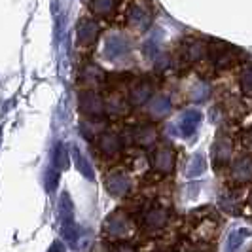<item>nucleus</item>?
I'll return each mask as SVG.
<instances>
[{
	"mask_svg": "<svg viewBox=\"0 0 252 252\" xmlns=\"http://www.w3.org/2000/svg\"><path fill=\"white\" fill-rule=\"evenodd\" d=\"M102 133V124H91L89 118L86 122H82V135L91 139V135H99Z\"/></svg>",
	"mask_w": 252,
	"mask_h": 252,
	"instance_id": "nucleus-29",
	"label": "nucleus"
},
{
	"mask_svg": "<svg viewBox=\"0 0 252 252\" xmlns=\"http://www.w3.org/2000/svg\"><path fill=\"white\" fill-rule=\"evenodd\" d=\"M239 86H241V89H243V93H245V95L252 97V64H247V66L241 70Z\"/></svg>",
	"mask_w": 252,
	"mask_h": 252,
	"instance_id": "nucleus-28",
	"label": "nucleus"
},
{
	"mask_svg": "<svg viewBox=\"0 0 252 252\" xmlns=\"http://www.w3.org/2000/svg\"><path fill=\"white\" fill-rule=\"evenodd\" d=\"M59 184V171L57 169H48L46 171V189L53 191Z\"/></svg>",
	"mask_w": 252,
	"mask_h": 252,
	"instance_id": "nucleus-31",
	"label": "nucleus"
},
{
	"mask_svg": "<svg viewBox=\"0 0 252 252\" xmlns=\"http://www.w3.org/2000/svg\"><path fill=\"white\" fill-rule=\"evenodd\" d=\"M175 161H177V154L171 146H158L152 154V167L159 175H169L175 169Z\"/></svg>",
	"mask_w": 252,
	"mask_h": 252,
	"instance_id": "nucleus-6",
	"label": "nucleus"
},
{
	"mask_svg": "<svg viewBox=\"0 0 252 252\" xmlns=\"http://www.w3.org/2000/svg\"><path fill=\"white\" fill-rule=\"evenodd\" d=\"M148 114L154 120H163L171 114V101L165 95H156L148 99Z\"/></svg>",
	"mask_w": 252,
	"mask_h": 252,
	"instance_id": "nucleus-15",
	"label": "nucleus"
},
{
	"mask_svg": "<svg viewBox=\"0 0 252 252\" xmlns=\"http://www.w3.org/2000/svg\"><path fill=\"white\" fill-rule=\"evenodd\" d=\"M220 207L227 213H237L239 211V201L235 199V195H224L220 199Z\"/></svg>",
	"mask_w": 252,
	"mask_h": 252,
	"instance_id": "nucleus-30",
	"label": "nucleus"
},
{
	"mask_svg": "<svg viewBox=\"0 0 252 252\" xmlns=\"http://www.w3.org/2000/svg\"><path fill=\"white\" fill-rule=\"evenodd\" d=\"M167 220H169V211L161 205H154L144 215V226L148 229H159L167 224Z\"/></svg>",
	"mask_w": 252,
	"mask_h": 252,
	"instance_id": "nucleus-12",
	"label": "nucleus"
},
{
	"mask_svg": "<svg viewBox=\"0 0 252 252\" xmlns=\"http://www.w3.org/2000/svg\"><path fill=\"white\" fill-rule=\"evenodd\" d=\"M59 218H61V224L74 222V205L66 191H63V195L59 197Z\"/></svg>",
	"mask_w": 252,
	"mask_h": 252,
	"instance_id": "nucleus-22",
	"label": "nucleus"
},
{
	"mask_svg": "<svg viewBox=\"0 0 252 252\" xmlns=\"http://www.w3.org/2000/svg\"><path fill=\"white\" fill-rule=\"evenodd\" d=\"M209 95H211V88H209V84H205V82L193 84L188 91L189 102H205L209 99Z\"/></svg>",
	"mask_w": 252,
	"mask_h": 252,
	"instance_id": "nucleus-26",
	"label": "nucleus"
},
{
	"mask_svg": "<svg viewBox=\"0 0 252 252\" xmlns=\"http://www.w3.org/2000/svg\"><path fill=\"white\" fill-rule=\"evenodd\" d=\"M53 165L57 171H66L70 165V156H68V150L63 142H57L53 148Z\"/></svg>",
	"mask_w": 252,
	"mask_h": 252,
	"instance_id": "nucleus-23",
	"label": "nucleus"
},
{
	"mask_svg": "<svg viewBox=\"0 0 252 252\" xmlns=\"http://www.w3.org/2000/svg\"><path fill=\"white\" fill-rule=\"evenodd\" d=\"M207 53H209V57L215 63L216 68H226V66H231L235 63V48L222 42V40L211 42L207 48Z\"/></svg>",
	"mask_w": 252,
	"mask_h": 252,
	"instance_id": "nucleus-3",
	"label": "nucleus"
},
{
	"mask_svg": "<svg viewBox=\"0 0 252 252\" xmlns=\"http://www.w3.org/2000/svg\"><path fill=\"white\" fill-rule=\"evenodd\" d=\"M80 80H82V82H84V86H88V88H97V86L104 84V80H106V72L102 70L99 64L88 63L84 68H82Z\"/></svg>",
	"mask_w": 252,
	"mask_h": 252,
	"instance_id": "nucleus-11",
	"label": "nucleus"
},
{
	"mask_svg": "<svg viewBox=\"0 0 252 252\" xmlns=\"http://www.w3.org/2000/svg\"><path fill=\"white\" fill-rule=\"evenodd\" d=\"M205 169H207V159H205V156H203V154H193V156L189 158L188 169H186V177L188 178L199 177V175L205 173Z\"/></svg>",
	"mask_w": 252,
	"mask_h": 252,
	"instance_id": "nucleus-25",
	"label": "nucleus"
},
{
	"mask_svg": "<svg viewBox=\"0 0 252 252\" xmlns=\"http://www.w3.org/2000/svg\"><path fill=\"white\" fill-rule=\"evenodd\" d=\"M102 229H104V235L110 237V239L122 241L127 239L133 231V224L129 220V216L124 213V211H114L112 215L106 216L104 224H102Z\"/></svg>",
	"mask_w": 252,
	"mask_h": 252,
	"instance_id": "nucleus-1",
	"label": "nucleus"
},
{
	"mask_svg": "<svg viewBox=\"0 0 252 252\" xmlns=\"http://www.w3.org/2000/svg\"><path fill=\"white\" fill-rule=\"evenodd\" d=\"M116 8H118V0H91V2H89L91 13H93L95 17H102V19L114 15Z\"/></svg>",
	"mask_w": 252,
	"mask_h": 252,
	"instance_id": "nucleus-20",
	"label": "nucleus"
},
{
	"mask_svg": "<svg viewBox=\"0 0 252 252\" xmlns=\"http://www.w3.org/2000/svg\"><path fill=\"white\" fill-rule=\"evenodd\" d=\"M201 124V112L199 110H186V112L182 114V118H180V131H182V135H193L195 131H197V127Z\"/></svg>",
	"mask_w": 252,
	"mask_h": 252,
	"instance_id": "nucleus-18",
	"label": "nucleus"
},
{
	"mask_svg": "<svg viewBox=\"0 0 252 252\" xmlns=\"http://www.w3.org/2000/svg\"><path fill=\"white\" fill-rule=\"evenodd\" d=\"M205 53H207V48H205V44H203L201 40H195V38L184 40V44H182V57L186 61L195 63V61H199V59L205 57Z\"/></svg>",
	"mask_w": 252,
	"mask_h": 252,
	"instance_id": "nucleus-13",
	"label": "nucleus"
},
{
	"mask_svg": "<svg viewBox=\"0 0 252 252\" xmlns=\"http://www.w3.org/2000/svg\"><path fill=\"white\" fill-rule=\"evenodd\" d=\"M72 158H74L76 169H78V171H80L84 177L88 178V180H93V178H95L93 167H91V163L88 161V158H86L82 152L78 150V146H74V150H72Z\"/></svg>",
	"mask_w": 252,
	"mask_h": 252,
	"instance_id": "nucleus-24",
	"label": "nucleus"
},
{
	"mask_svg": "<svg viewBox=\"0 0 252 252\" xmlns=\"http://www.w3.org/2000/svg\"><path fill=\"white\" fill-rule=\"evenodd\" d=\"M251 235H252V231H251V229H247V227H237V229H233V231L229 233V237H227L226 252L239 251V247L245 243V241L249 239Z\"/></svg>",
	"mask_w": 252,
	"mask_h": 252,
	"instance_id": "nucleus-21",
	"label": "nucleus"
},
{
	"mask_svg": "<svg viewBox=\"0 0 252 252\" xmlns=\"http://www.w3.org/2000/svg\"><path fill=\"white\" fill-rule=\"evenodd\" d=\"M104 57L106 59H122L124 55L129 53V42H127V38L120 36V34H112V36H108L104 40Z\"/></svg>",
	"mask_w": 252,
	"mask_h": 252,
	"instance_id": "nucleus-9",
	"label": "nucleus"
},
{
	"mask_svg": "<svg viewBox=\"0 0 252 252\" xmlns=\"http://www.w3.org/2000/svg\"><path fill=\"white\" fill-rule=\"evenodd\" d=\"M152 97V86L148 82H137L133 84L129 89V99L127 102L133 106H142L144 102H148V99Z\"/></svg>",
	"mask_w": 252,
	"mask_h": 252,
	"instance_id": "nucleus-14",
	"label": "nucleus"
},
{
	"mask_svg": "<svg viewBox=\"0 0 252 252\" xmlns=\"http://www.w3.org/2000/svg\"><path fill=\"white\" fill-rule=\"evenodd\" d=\"M127 112H129V102L122 95L114 93L108 99H104V114L112 118H120V116H126Z\"/></svg>",
	"mask_w": 252,
	"mask_h": 252,
	"instance_id": "nucleus-16",
	"label": "nucleus"
},
{
	"mask_svg": "<svg viewBox=\"0 0 252 252\" xmlns=\"http://www.w3.org/2000/svg\"><path fill=\"white\" fill-rule=\"evenodd\" d=\"M97 148L101 152L102 156L106 158H114L118 156L122 148H124V142H122V137L114 131H102L97 139Z\"/></svg>",
	"mask_w": 252,
	"mask_h": 252,
	"instance_id": "nucleus-8",
	"label": "nucleus"
},
{
	"mask_svg": "<svg viewBox=\"0 0 252 252\" xmlns=\"http://www.w3.org/2000/svg\"><path fill=\"white\" fill-rule=\"evenodd\" d=\"M104 188L112 197H124L131 189V178L124 171H110L104 178Z\"/></svg>",
	"mask_w": 252,
	"mask_h": 252,
	"instance_id": "nucleus-7",
	"label": "nucleus"
},
{
	"mask_svg": "<svg viewBox=\"0 0 252 252\" xmlns=\"http://www.w3.org/2000/svg\"><path fill=\"white\" fill-rule=\"evenodd\" d=\"M101 34V25L91 19V17H84L78 21L76 27V42L82 46V48H89L97 42V38Z\"/></svg>",
	"mask_w": 252,
	"mask_h": 252,
	"instance_id": "nucleus-5",
	"label": "nucleus"
},
{
	"mask_svg": "<svg viewBox=\"0 0 252 252\" xmlns=\"http://www.w3.org/2000/svg\"><path fill=\"white\" fill-rule=\"evenodd\" d=\"M78 108L89 120H99L104 116V99L95 89H82L78 93Z\"/></svg>",
	"mask_w": 252,
	"mask_h": 252,
	"instance_id": "nucleus-2",
	"label": "nucleus"
},
{
	"mask_svg": "<svg viewBox=\"0 0 252 252\" xmlns=\"http://www.w3.org/2000/svg\"><path fill=\"white\" fill-rule=\"evenodd\" d=\"M231 177L235 182H249L252 180V156H243L233 165Z\"/></svg>",
	"mask_w": 252,
	"mask_h": 252,
	"instance_id": "nucleus-17",
	"label": "nucleus"
},
{
	"mask_svg": "<svg viewBox=\"0 0 252 252\" xmlns=\"http://www.w3.org/2000/svg\"><path fill=\"white\" fill-rule=\"evenodd\" d=\"M251 207H252V197H251Z\"/></svg>",
	"mask_w": 252,
	"mask_h": 252,
	"instance_id": "nucleus-34",
	"label": "nucleus"
},
{
	"mask_svg": "<svg viewBox=\"0 0 252 252\" xmlns=\"http://www.w3.org/2000/svg\"><path fill=\"white\" fill-rule=\"evenodd\" d=\"M231 140L227 139V137H222V139H218L215 142V146H213V158H215V163L216 165H226L229 159H231Z\"/></svg>",
	"mask_w": 252,
	"mask_h": 252,
	"instance_id": "nucleus-19",
	"label": "nucleus"
},
{
	"mask_svg": "<svg viewBox=\"0 0 252 252\" xmlns=\"http://www.w3.org/2000/svg\"><path fill=\"white\" fill-rule=\"evenodd\" d=\"M61 233H63V239L76 249L78 247V237H80V231H78V226L76 222H66V224H61Z\"/></svg>",
	"mask_w": 252,
	"mask_h": 252,
	"instance_id": "nucleus-27",
	"label": "nucleus"
},
{
	"mask_svg": "<svg viewBox=\"0 0 252 252\" xmlns=\"http://www.w3.org/2000/svg\"><path fill=\"white\" fill-rule=\"evenodd\" d=\"M131 137L137 146L148 148V146H154L158 140V129L154 126H137L131 131Z\"/></svg>",
	"mask_w": 252,
	"mask_h": 252,
	"instance_id": "nucleus-10",
	"label": "nucleus"
},
{
	"mask_svg": "<svg viewBox=\"0 0 252 252\" xmlns=\"http://www.w3.org/2000/svg\"><path fill=\"white\" fill-rule=\"evenodd\" d=\"M112 252H137L129 243H118L116 247H114V251Z\"/></svg>",
	"mask_w": 252,
	"mask_h": 252,
	"instance_id": "nucleus-32",
	"label": "nucleus"
},
{
	"mask_svg": "<svg viewBox=\"0 0 252 252\" xmlns=\"http://www.w3.org/2000/svg\"><path fill=\"white\" fill-rule=\"evenodd\" d=\"M48 252H64V245H63V241H55V243L51 245L50 249H48Z\"/></svg>",
	"mask_w": 252,
	"mask_h": 252,
	"instance_id": "nucleus-33",
	"label": "nucleus"
},
{
	"mask_svg": "<svg viewBox=\"0 0 252 252\" xmlns=\"http://www.w3.org/2000/svg\"><path fill=\"white\" fill-rule=\"evenodd\" d=\"M152 23V12L148 4H144L142 0H135L129 8H127V25L135 31H146Z\"/></svg>",
	"mask_w": 252,
	"mask_h": 252,
	"instance_id": "nucleus-4",
	"label": "nucleus"
}]
</instances>
